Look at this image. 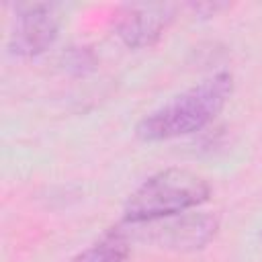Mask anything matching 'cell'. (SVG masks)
<instances>
[{"instance_id": "obj_1", "label": "cell", "mask_w": 262, "mask_h": 262, "mask_svg": "<svg viewBox=\"0 0 262 262\" xmlns=\"http://www.w3.org/2000/svg\"><path fill=\"white\" fill-rule=\"evenodd\" d=\"M231 92L233 76L217 72L147 113L137 123L135 135L141 141H168L196 133L223 111Z\"/></svg>"}, {"instance_id": "obj_2", "label": "cell", "mask_w": 262, "mask_h": 262, "mask_svg": "<svg viewBox=\"0 0 262 262\" xmlns=\"http://www.w3.org/2000/svg\"><path fill=\"white\" fill-rule=\"evenodd\" d=\"M211 194L209 182L180 168H168L141 182L123 207V221L129 225L147 223L186 213L203 205Z\"/></svg>"}, {"instance_id": "obj_3", "label": "cell", "mask_w": 262, "mask_h": 262, "mask_svg": "<svg viewBox=\"0 0 262 262\" xmlns=\"http://www.w3.org/2000/svg\"><path fill=\"white\" fill-rule=\"evenodd\" d=\"M127 227L139 229V239L158 244L172 250H196L203 248L217 231V219L209 213H180L147 223H135Z\"/></svg>"}, {"instance_id": "obj_4", "label": "cell", "mask_w": 262, "mask_h": 262, "mask_svg": "<svg viewBox=\"0 0 262 262\" xmlns=\"http://www.w3.org/2000/svg\"><path fill=\"white\" fill-rule=\"evenodd\" d=\"M174 4L141 2L123 4L115 12V35L131 49H143L160 41L176 18Z\"/></svg>"}, {"instance_id": "obj_5", "label": "cell", "mask_w": 262, "mask_h": 262, "mask_svg": "<svg viewBox=\"0 0 262 262\" xmlns=\"http://www.w3.org/2000/svg\"><path fill=\"white\" fill-rule=\"evenodd\" d=\"M59 35V16L49 4H27L16 10L8 37V51L16 57H37Z\"/></svg>"}, {"instance_id": "obj_6", "label": "cell", "mask_w": 262, "mask_h": 262, "mask_svg": "<svg viewBox=\"0 0 262 262\" xmlns=\"http://www.w3.org/2000/svg\"><path fill=\"white\" fill-rule=\"evenodd\" d=\"M131 252V239L121 227L111 229L98 242L76 254L70 262H125Z\"/></svg>"}, {"instance_id": "obj_7", "label": "cell", "mask_w": 262, "mask_h": 262, "mask_svg": "<svg viewBox=\"0 0 262 262\" xmlns=\"http://www.w3.org/2000/svg\"><path fill=\"white\" fill-rule=\"evenodd\" d=\"M96 66V55L90 47H70L63 53V68L76 76L92 72Z\"/></svg>"}]
</instances>
